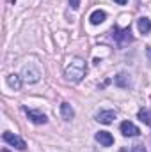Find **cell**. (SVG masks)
Listing matches in <instances>:
<instances>
[{
	"label": "cell",
	"instance_id": "cell-4",
	"mask_svg": "<svg viewBox=\"0 0 151 152\" xmlns=\"http://www.w3.org/2000/svg\"><path fill=\"white\" fill-rule=\"evenodd\" d=\"M4 142L9 143V145H13V147H16V149H20V151H25V149H27V143H25L20 136L13 134V133H9V131L4 133Z\"/></svg>",
	"mask_w": 151,
	"mask_h": 152
},
{
	"label": "cell",
	"instance_id": "cell-15",
	"mask_svg": "<svg viewBox=\"0 0 151 152\" xmlns=\"http://www.w3.org/2000/svg\"><path fill=\"white\" fill-rule=\"evenodd\" d=\"M132 152H148V151H146V147L142 143H137V145L132 147Z\"/></svg>",
	"mask_w": 151,
	"mask_h": 152
},
{
	"label": "cell",
	"instance_id": "cell-13",
	"mask_svg": "<svg viewBox=\"0 0 151 152\" xmlns=\"http://www.w3.org/2000/svg\"><path fill=\"white\" fill-rule=\"evenodd\" d=\"M7 85L14 90H20L21 88V76L18 75H9L7 76Z\"/></svg>",
	"mask_w": 151,
	"mask_h": 152
},
{
	"label": "cell",
	"instance_id": "cell-5",
	"mask_svg": "<svg viewBox=\"0 0 151 152\" xmlns=\"http://www.w3.org/2000/svg\"><path fill=\"white\" fill-rule=\"evenodd\" d=\"M121 133H123V136H139L141 134V129L133 124V122H130V120H124V122H121Z\"/></svg>",
	"mask_w": 151,
	"mask_h": 152
},
{
	"label": "cell",
	"instance_id": "cell-11",
	"mask_svg": "<svg viewBox=\"0 0 151 152\" xmlns=\"http://www.w3.org/2000/svg\"><path fill=\"white\" fill-rule=\"evenodd\" d=\"M61 117L64 120H71L75 117V110L71 108V104H68V103H62L61 104Z\"/></svg>",
	"mask_w": 151,
	"mask_h": 152
},
{
	"label": "cell",
	"instance_id": "cell-6",
	"mask_svg": "<svg viewBox=\"0 0 151 152\" xmlns=\"http://www.w3.org/2000/svg\"><path fill=\"white\" fill-rule=\"evenodd\" d=\"M23 112L27 113V117L34 122V124H46V120H48V117L43 113V112H38V110H30V108H23Z\"/></svg>",
	"mask_w": 151,
	"mask_h": 152
},
{
	"label": "cell",
	"instance_id": "cell-3",
	"mask_svg": "<svg viewBox=\"0 0 151 152\" xmlns=\"http://www.w3.org/2000/svg\"><path fill=\"white\" fill-rule=\"evenodd\" d=\"M39 76H41V71L34 64H27L23 67V71H21V80L27 81V83H36L39 80Z\"/></svg>",
	"mask_w": 151,
	"mask_h": 152
},
{
	"label": "cell",
	"instance_id": "cell-10",
	"mask_svg": "<svg viewBox=\"0 0 151 152\" xmlns=\"http://www.w3.org/2000/svg\"><path fill=\"white\" fill-rule=\"evenodd\" d=\"M105 18H107V12H105V11H101V9H96V11L89 16V21H91L93 25H100V23H103V21H105Z\"/></svg>",
	"mask_w": 151,
	"mask_h": 152
},
{
	"label": "cell",
	"instance_id": "cell-1",
	"mask_svg": "<svg viewBox=\"0 0 151 152\" xmlns=\"http://www.w3.org/2000/svg\"><path fill=\"white\" fill-rule=\"evenodd\" d=\"M85 73H87V66H85V60L80 58V57H75V58L68 64V67H66V78H68L70 81H73V83L82 81L84 76H85Z\"/></svg>",
	"mask_w": 151,
	"mask_h": 152
},
{
	"label": "cell",
	"instance_id": "cell-9",
	"mask_svg": "<svg viewBox=\"0 0 151 152\" xmlns=\"http://www.w3.org/2000/svg\"><path fill=\"white\" fill-rule=\"evenodd\" d=\"M137 28H139V32H141L142 36H148V34L151 32V21H150V18H146V16L139 18V20H137Z\"/></svg>",
	"mask_w": 151,
	"mask_h": 152
},
{
	"label": "cell",
	"instance_id": "cell-7",
	"mask_svg": "<svg viewBox=\"0 0 151 152\" xmlns=\"http://www.w3.org/2000/svg\"><path fill=\"white\" fill-rule=\"evenodd\" d=\"M94 138H96V142H98L100 145H103V147H110L114 143V136L109 131H98Z\"/></svg>",
	"mask_w": 151,
	"mask_h": 152
},
{
	"label": "cell",
	"instance_id": "cell-2",
	"mask_svg": "<svg viewBox=\"0 0 151 152\" xmlns=\"http://www.w3.org/2000/svg\"><path fill=\"white\" fill-rule=\"evenodd\" d=\"M110 36H112V39L115 41V44H117L119 48H124L126 44L133 42V37H132V34H130V28L114 27L112 30H110Z\"/></svg>",
	"mask_w": 151,
	"mask_h": 152
},
{
	"label": "cell",
	"instance_id": "cell-17",
	"mask_svg": "<svg viewBox=\"0 0 151 152\" xmlns=\"http://www.w3.org/2000/svg\"><path fill=\"white\" fill-rule=\"evenodd\" d=\"M115 4H119V5H124V4H128V0H114Z\"/></svg>",
	"mask_w": 151,
	"mask_h": 152
},
{
	"label": "cell",
	"instance_id": "cell-14",
	"mask_svg": "<svg viewBox=\"0 0 151 152\" xmlns=\"http://www.w3.org/2000/svg\"><path fill=\"white\" fill-rule=\"evenodd\" d=\"M139 118H141L144 124L151 126V113L148 112V110H141V112H139Z\"/></svg>",
	"mask_w": 151,
	"mask_h": 152
},
{
	"label": "cell",
	"instance_id": "cell-12",
	"mask_svg": "<svg viewBox=\"0 0 151 152\" xmlns=\"http://www.w3.org/2000/svg\"><path fill=\"white\" fill-rule=\"evenodd\" d=\"M114 83L117 87H121V88H126V87H130V78H128L126 73H119V75L114 78Z\"/></svg>",
	"mask_w": 151,
	"mask_h": 152
},
{
	"label": "cell",
	"instance_id": "cell-18",
	"mask_svg": "<svg viewBox=\"0 0 151 152\" xmlns=\"http://www.w3.org/2000/svg\"><path fill=\"white\" fill-rule=\"evenodd\" d=\"M2 152H9V151H7V149H4V151H2Z\"/></svg>",
	"mask_w": 151,
	"mask_h": 152
},
{
	"label": "cell",
	"instance_id": "cell-8",
	"mask_svg": "<svg viewBox=\"0 0 151 152\" xmlns=\"http://www.w3.org/2000/svg\"><path fill=\"white\" fill-rule=\"evenodd\" d=\"M115 112L114 110H101V112H98L96 113V120L98 122H101V124H112L114 118H115Z\"/></svg>",
	"mask_w": 151,
	"mask_h": 152
},
{
	"label": "cell",
	"instance_id": "cell-16",
	"mask_svg": "<svg viewBox=\"0 0 151 152\" xmlns=\"http://www.w3.org/2000/svg\"><path fill=\"white\" fill-rule=\"evenodd\" d=\"M70 5H71V9H78L80 7V0H70Z\"/></svg>",
	"mask_w": 151,
	"mask_h": 152
}]
</instances>
